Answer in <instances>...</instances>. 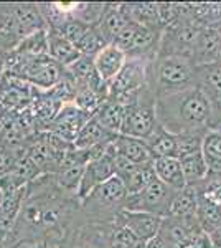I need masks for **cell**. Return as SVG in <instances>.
<instances>
[{
    "instance_id": "16",
    "label": "cell",
    "mask_w": 221,
    "mask_h": 248,
    "mask_svg": "<svg viewBox=\"0 0 221 248\" xmlns=\"http://www.w3.org/2000/svg\"><path fill=\"white\" fill-rule=\"evenodd\" d=\"M127 23L129 22L120 12L119 3H106V10H104L103 17L99 18V22L94 25V29L98 30V33L101 35L107 45H112L120 31L126 29Z\"/></svg>"
},
{
    "instance_id": "31",
    "label": "cell",
    "mask_w": 221,
    "mask_h": 248,
    "mask_svg": "<svg viewBox=\"0 0 221 248\" xmlns=\"http://www.w3.org/2000/svg\"><path fill=\"white\" fill-rule=\"evenodd\" d=\"M89 29H91V25H88V23L81 22V20L71 17L66 23H63L58 30L61 31V35L68 40V42L73 43V45L76 46L83 40L84 35L88 33V30Z\"/></svg>"
},
{
    "instance_id": "18",
    "label": "cell",
    "mask_w": 221,
    "mask_h": 248,
    "mask_svg": "<svg viewBox=\"0 0 221 248\" xmlns=\"http://www.w3.org/2000/svg\"><path fill=\"white\" fill-rule=\"evenodd\" d=\"M112 144H114L118 154L122 155L124 159H127L129 162H132L134 166H142V164L154 161L150 153H148V147H147L146 141L118 134Z\"/></svg>"
},
{
    "instance_id": "4",
    "label": "cell",
    "mask_w": 221,
    "mask_h": 248,
    "mask_svg": "<svg viewBox=\"0 0 221 248\" xmlns=\"http://www.w3.org/2000/svg\"><path fill=\"white\" fill-rule=\"evenodd\" d=\"M159 123L155 118V98L146 86L134 103L124 106V118L120 126V136L146 141L157 129Z\"/></svg>"
},
{
    "instance_id": "1",
    "label": "cell",
    "mask_w": 221,
    "mask_h": 248,
    "mask_svg": "<svg viewBox=\"0 0 221 248\" xmlns=\"http://www.w3.org/2000/svg\"><path fill=\"white\" fill-rule=\"evenodd\" d=\"M159 126L174 136H205L213 129V109L198 86L155 99Z\"/></svg>"
},
{
    "instance_id": "28",
    "label": "cell",
    "mask_w": 221,
    "mask_h": 248,
    "mask_svg": "<svg viewBox=\"0 0 221 248\" xmlns=\"http://www.w3.org/2000/svg\"><path fill=\"white\" fill-rule=\"evenodd\" d=\"M14 51L23 57H43L48 55V30L38 31L23 38Z\"/></svg>"
},
{
    "instance_id": "34",
    "label": "cell",
    "mask_w": 221,
    "mask_h": 248,
    "mask_svg": "<svg viewBox=\"0 0 221 248\" xmlns=\"http://www.w3.org/2000/svg\"><path fill=\"white\" fill-rule=\"evenodd\" d=\"M146 248H167V245L163 243V240L157 235L155 238H152V240H148V242L146 243Z\"/></svg>"
},
{
    "instance_id": "8",
    "label": "cell",
    "mask_w": 221,
    "mask_h": 248,
    "mask_svg": "<svg viewBox=\"0 0 221 248\" xmlns=\"http://www.w3.org/2000/svg\"><path fill=\"white\" fill-rule=\"evenodd\" d=\"M180 190H174L159 179H155L144 192L135 195H127L124 202V210L132 212H147L157 217H167L172 201Z\"/></svg>"
},
{
    "instance_id": "36",
    "label": "cell",
    "mask_w": 221,
    "mask_h": 248,
    "mask_svg": "<svg viewBox=\"0 0 221 248\" xmlns=\"http://www.w3.org/2000/svg\"><path fill=\"white\" fill-rule=\"evenodd\" d=\"M3 199H5V195H3L2 189H0V209H2V203H3Z\"/></svg>"
},
{
    "instance_id": "39",
    "label": "cell",
    "mask_w": 221,
    "mask_h": 248,
    "mask_svg": "<svg viewBox=\"0 0 221 248\" xmlns=\"http://www.w3.org/2000/svg\"><path fill=\"white\" fill-rule=\"evenodd\" d=\"M0 14H2V5H0Z\"/></svg>"
},
{
    "instance_id": "24",
    "label": "cell",
    "mask_w": 221,
    "mask_h": 248,
    "mask_svg": "<svg viewBox=\"0 0 221 248\" xmlns=\"http://www.w3.org/2000/svg\"><path fill=\"white\" fill-rule=\"evenodd\" d=\"M195 217L200 229L203 230V233L210 235L221 227V207L210 202L208 199L202 197V195H198V205H196Z\"/></svg>"
},
{
    "instance_id": "32",
    "label": "cell",
    "mask_w": 221,
    "mask_h": 248,
    "mask_svg": "<svg viewBox=\"0 0 221 248\" xmlns=\"http://www.w3.org/2000/svg\"><path fill=\"white\" fill-rule=\"evenodd\" d=\"M157 15H159V23L162 30L167 29V27L174 25L175 22H178L182 17V3H157Z\"/></svg>"
},
{
    "instance_id": "27",
    "label": "cell",
    "mask_w": 221,
    "mask_h": 248,
    "mask_svg": "<svg viewBox=\"0 0 221 248\" xmlns=\"http://www.w3.org/2000/svg\"><path fill=\"white\" fill-rule=\"evenodd\" d=\"M155 179H157V175L154 169V161L142 164V166H137L134 174H132L131 177L127 179V182L124 184L127 190V195H135V194L144 192Z\"/></svg>"
},
{
    "instance_id": "5",
    "label": "cell",
    "mask_w": 221,
    "mask_h": 248,
    "mask_svg": "<svg viewBox=\"0 0 221 248\" xmlns=\"http://www.w3.org/2000/svg\"><path fill=\"white\" fill-rule=\"evenodd\" d=\"M160 35H162L160 29L137 25V23H127L126 29L120 31L112 45H116L120 51H124L127 60L152 62L157 55Z\"/></svg>"
},
{
    "instance_id": "10",
    "label": "cell",
    "mask_w": 221,
    "mask_h": 248,
    "mask_svg": "<svg viewBox=\"0 0 221 248\" xmlns=\"http://www.w3.org/2000/svg\"><path fill=\"white\" fill-rule=\"evenodd\" d=\"M112 177H114V164H112V153L109 144L104 157L91 161L84 166V172L81 177V184H79L78 194H76V199L79 202L84 201L92 190H96L99 186H103L104 182H107Z\"/></svg>"
},
{
    "instance_id": "22",
    "label": "cell",
    "mask_w": 221,
    "mask_h": 248,
    "mask_svg": "<svg viewBox=\"0 0 221 248\" xmlns=\"http://www.w3.org/2000/svg\"><path fill=\"white\" fill-rule=\"evenodd\" d=\"M196 205H198V190L195 186H187L175 195L172 205L168 209L167 217L175 218H192L195 217Z\"/></svg>"
},
{
    "instance_id": "23",
    "label": "cell",
    "mask_w": 221,
    "mask_h": 248,
    "mask_svg": "<svg viewBox=\"0 0 221 248\" xmlns=\"http://www.w3.org/2000/svg\"><path fill=\"white\" fill-rule=\"evenodd\" d=\"M92 118L96 119L107 133L111 134H119L120 133V126H122V118H124V106L119 105L118 101L107 98L103 103L101 108L98 109Z\"/></svg>"
},
{
    "instance_id": "33",
    "label": "cell",
    "mask_w": 221,
    "mask_h": 248,
    "mask_svg": "<svg viewBox=\"0 0 221 248\" xmlns=\"http://www.w3.org/2000/svg\"><path fill=\"white\" fill-rule=\"evenodd\" d=\"M208 237H210V240H211L213 248H221V227L220 229H216L213 233L208 235Z\"/></svg>"
},
{
    "instance_id": "11",
    "label": "cell",
    "mask_w": 221,
    "mask_h": 248,
    "mask_svg": "<svg viewBox=\"0 0 221 248\" xmlns=\"http://www.w3.org/2000/svg\"><path fill=\"white\" fill-rule=\"evenodd\" d=\"M162 220H163L162 217L147 214V212H132V210H122L116 217V222H119L120 225L129 229L144 243H147L148 240L155 238L159 235Z\"/></svg>"
},
{
    "instance_id": "29",
    "label": "cell",
    "mask_w": 221,
    "mask_h": 248,
    "mask_svg": "<svg viewBox=\"0 0 221 248\" xmlns=\"http://www.w3.org/2000/svg\"><path fill=\"white\" fill-rule=\"evenodd\" d=\"M104 46H107V43L104 42L103 37L98 33V30H96L94 27H91V29L88 30V33L83 37L81 42L76 45L78 51L83 57H91V58H94Z\"/></svg>"
},
{
    "instance_id": "38",
    "label": "cell",
    "mask_w": 221,
    "mask_h": 248,
    "mask_svg": "<svg viewBox=\"0 0 221 248\" xmlns=\"http://www.w3.org/2000/svg\"><path fill=\"white\" fill-rule=\"evenodd\" d=\"M33 248H43V247H42V245H40V247H37V245H35Z\"/></svg>"
},
{
    "instance_id": "9",
    "label": "cell",
    "mask_w": 221,
    "mask_h": 248,
    "mask_svg": "<svg viewBox=\"0 0 221 248\" xmlns=\"http://www.w3.org/2000/svg\"><path fill=\"white\" fill-rule=\"evenodd\" d=\"M196 86L208 98L213 109V129L221 121V62L195 68Z\"/></svg>"
},
{
    "instance_id": "2",
    "label": "cell",
    "mask_w": 221,
    "mask_h": 248,
    "mask_svg": "<svg viewBox=\"0 0 221 248\" xmlns=\"http://www.w3.org/2000/svg\"><path fill=\"white\" fill-rule=\"evenodd\" d=\"M196 86L195 66L182 58H154L147 66V88L154 98L182 93Z\"/></svg>"
},
{
    "instance_id": "20",
    "label": "cell",
    "mask_w": 221,
    "mask_h": 248,
    "mask_svg": "<svg viewBox=\"0 0 221 248\" xmlns=\"http://www.w3.org/2000/svg\"><path fill=\"white\" fill-rule=\"evenodd\" d=\"M118 134H111L107 133L106 129L96 121L94 118H91L84 126L79 129L78 136H76L74 142H73V147L76 149H81V151H86V149H91V147L98 146V144H104V142H111L112 139H116Z\"/></svg>"
},
{
    "instance_id": "25",
    "label": "cell",
    "mask_w": 221,
    "mask_h": 248,
    "mask_svg": "<svg viewBox=\"0 0 221 248\" xmlns=\"http://www.w3.org/2000/svg\"><path fill=\"white\" fill-rule=\"evenodd\" d=\"M202 153L211 175H221V131L210 129L203 138Z\"/></svg>"
},
{
    "instance_id": "12",
    "label": "cell",
    "mask_w": 221,
    "mask_h": 248,
    "mask_svg": "<svg viewBox=\"0 0 221 248\" xmlns=\"http://www.w3.org/2000/svg\"><path fill=\"white\" fill-rule=\"evenodd\" d=\"M221 57V31L218 27H205L200 31L193 46L192 65L195 68L206 66L220 62Z\"/></svg>"
},
{
    "instance_id": "15",
    "label": "cell",
    "mask_w": 221,
    "mask_h": 248,
    "mask_svg": "<svg viewBox=\"0 0 221 248\" xmlns=\"http://www.w3.org/2000/svg\"><path fill=\"white\" fill-rule=\"evenodd\" d=\"M48 57L59 66L68 68L83 57L73 43L63 37L61 31L56 29H48Z\"/></svg>"
},
{
    "instance_id": "21",
    "label": "cell",
    "mask_w": 221,
    "mask_h": 248,
    "mask_svg": "<svg viewBox=\"0 0 221 248\" xmlns=\"http://www.w3.org/2000/svg\"><path fill=\"white\" fill-rule=\"evenodd\" d=\"M152 159H162V157H177L178 154V141L177 136L167 133L162 126H157V129L152 133L148 139H146Z\"/></svg>"
},
{
    "instance_id": "37",
    "label": "cell",
    "mask_w": 221,
    "mask_h": 248,
    "mask_svg": "<svg viewBox=\"0 0 221 248\" xmlns=\"http://www.w3.org/2000/svg\"><path fill=\"white\" fill-rule=\"evenodd\" d=\"M218 131H221V121H220V124H218V127H216Z\"/></svg>"
},
{
    "instance_id": "13",
    "label": "cell",
    "mask_w": 221,
    "mask_h": 248,
    "mask_svg": "<svg viewBox=\"0 0 221 248\" xmlns=\"http://www.w3.org/2000/svg\"><path fill=\"white\" fill-rule=\"evenodd\" d=\"M14 15L17 20L20 40L48 30L45 18L38 9V3H14Z\"/></svg>"
},
{
    "instance_id": "7",
    "label": "cell",
    "mask_w": 221,
    "mask_h": 248,
    "mask_svg": "<svg viewBox=\"0 0 221 248\" xmlns=\"http://www.w3.org/2000/svg\"><path fill=\"white\" fill-rule=\"evenodd\" d=\"M147 66L148 62L127 60L120 73L109 85V99L122 106L134 103L147 86Z\"/></svg>"
},
{
    "instance_id": "26",
    "label": "cell",
    "mask_w": 221,
    "mask_h": 248,
    "mask_svg": "<svg viewBox=\"0 0 221 248\" xmlns=\"http://www.w3.org/2000/svg\"><path fill=\"white\" fill-rule=\"evenodd\" d=\"M180 162H182V169H183L187 186H195V184L205 181V179L210 175L208 164L205 161L202 151L195 154H190V155H185V157L180 159Z\"/></svg>"
},
{
    "instance_id": "30",
    "label": "cell",
    "mask_w": 221,
    "mask_h": 248,
    "mask_svg": "<svg viewBox=\"0 0 221 248\" xmlns=\"http://www.w3.org/2000/svg\"><path fill=\"white\" fill-rule=\"evenodd\" d=\"M139 243H140V240L135 237L129 229L120 225L119 222H114L109 248H135Z\"/></svg>"
},
{
    "instance_id": "17",
    "label": "cell",
    "mask_w": 221,
    "mask_h": 248,
    "mask_svg": "<svg viewBox=\"0 0 221 248\" xmlns=\"http://www.w3.org/2000/svg\"><path fill=\"white\" fill-rule=\"evenodd\" d=\"M154 169L155 175L160 182H163L174 190H182L187 187V181H185L182 162L177 157H162L154 159Z\"/></svg>"
},
{
    "instance_id": "35",
    "label": "cell",
    "mask_w": 221,
    "mask_h": 248,
    "mask_svg": "<svg viewBox=\"0 0 221 248\" xmlns=\"http://www.w3.org/2000/svg\"><path fill=\"white\" fill-rule=\"evenodd\" d=\"M5 58H7V55L3 53V51H0V79H2L3 73H5V71H7V63H5Z\"/></svg>"
},
{
    "instance_id": "3",
    "label": "cell",
    "mask_w": 221,
    "mask_h": 248,
    "mask_svg": "<svg viewBox=\"0 0 221 248\" xmlns=\"http://www.w3.org/2000/svg\"><path fill=\"white\" fill-rule=\"evenodd\" d=\"M205 27L192 17H182L162 30L155 58H182L192 63L193 46Z\"/></svg>"
},
{
    "instance_id": "14",
    "label": "cell",
    "mask_w": 221,
    "mask_h": 248,
    "mask_svg": "<svg viewBox=\"0 0 221 248\" xmlns=\"http://www.w3.org/2000/svg\"><path fill=\"white\" fill-rule=\"evenodd\" d=\"M127 58L124 51H120L116 45L104 46L101 51L94 57V66L98 75L101 77L107 85H111L114 79L120 73V70L126 65Z\"/></svg>"
},
{
    "instance_id": "19",
    "label": "cell",
    "mask_w": 221,
    "mask_h": 248,
    "mask_svg": "<svg viewBox=\"0 0 221 248\" xmlns=\"http://www.w3.org/2000/svg\"><path fill=\"white\" fill-rule=\"evenodd\" d=\"M119 7L129 23L162 30L157 15V3H119Z\"/></svg>"
},
{
    "instance_id": "6",
    "label": "cell",
    "mask_w": 221,
    "mask_h": 248,
    "mask_svg": "<svg viewBox=\"0 0 221 248\" xmlns=\"http://www.w3.org/2000/svg\"><path fill=\"white\" fill-rule=\"evenodd\" d=\"M126 199V186L114 175L96 190H92L84 201H81V205L83 210H86V214L92 215V217L106 218L107 215H111L112 218H116L124 210Z\"/></svg>"
}]
</instances>
